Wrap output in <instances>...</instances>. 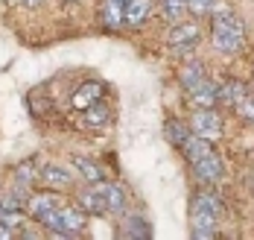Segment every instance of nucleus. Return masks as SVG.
Wrapping results in <instances>:
<instances>
[{"instance_id":"2","label":"nucleus","mask_w":254,"mask_h":240,"mask_svg":"<svg viewBox=\"0 0 254 240\" xmlns=\"http://www.w3.org/2000/svg\"><path fill=\"white\" fill-rule=\"evenodd\" d=\"M216 214H219V199L213 193H199L193 199L190 211V235L193 238H213L216 235Z\"/></svg>"},{"instance_id":"24","label":"nucleus","mask_w":254,"mask_h":240,"mask_svg":"<svg viewBox=\"0 0 254 240\" xmlns=\"http://www.w3.org/2000/svg\"><path fill=\"white\" fill-rule=\"evenodd\" d=\"M0 238H12V232H9L6 226H0Z\"/></svg>"},{"instance_id":"8","label":"nucleus","mask_w":254,"mask_h":240,"mask_svg":"<svg viewBox=\"0 0 254 240\" xmlns=\"http://www.w3.org/2000/svg\"><path fill=\"white\" fill-rule=\"evenodd\" d=\"M64 202L62 199H56V196H50V193H41V196H32L29 199V214L38 220V223H44V217H50L56 208H62Z\"/></svg>"},{"instance_id":"17","label":"nucleus","mask_w":254,"mask_h":240,"mask_svg":"<svg viewBox=\"0 0 254 240\" xmlns=\"http://www.w3.org/2000/svg\"><path fill=\"white\" fill-rule=\"evenodd\" d=\"M73 164H76V170L85 176V179H88V182H97V185H100L102 179H105V176H102V170L91 159H82V156H76V159H73Z\"/></svg>"},{"instance_id":"18","label":"nucleus","mask_w":254,"mask_h":240,"mask_svg":"<svg viewBox=\"0 0 254 240\" xmlns=\"http://www.w3.org/2000/svg\"><path fill=\"white\" fill-rule=\"evenodd\" d=\"M123 232H126V238H152L149 223H143L140 217H128L123 223Z\"/></svg>"},{"instance_id":"7","label":"nucleus","mask_w":254,"mask_h":240,"mask_svg":"<svg viewBox=\"0 0 254 240\" xmlns=\"http://www.w3.org/2000/svg\"><path fill=\"white\" fill-rule=\"evenodd\" d=\"M199 35H202L199 24H181L178 21L176 27H173V32H170V44L173 47H190V44L199 41Z\"/></svg>"},{"instance_id":"1","label":"nucleus","mask_w":254,"mask_h":240,"mask_svg":"<svg viewBox=\"0 0 254 240\" xmlns=\"http://www.w3.org/2000/svg\"><path fill=\"white\" fill-rule=\"evenodd\" d=\"M210 18H213V24H210V44H213V50L222 53V56L237 53V50L243 47V38H246L240 18L231 12L222 0H216Z\"/></svg>"},{"instance_id":"9","label":"nucleus","mask_w":254,"mask_h":240,"mask_svg":"<svg viewBox=\"0 0 254 240\" xmlns=\"http://www.w3.org/2000/svg\"><path fill=\"white\" fill-rule=\"evenodd\" d=\"M152 12V0H128L126 3V24L137 27L140 21H146Z\"/></svg>"},{"instance_id":"12","label":"nucleus","mask_w":254,"mask_h":240,"mask_svg":"<svg viewBox=\"0 0 254 240\" xmlns=\"http://www.w3.org/2000/svg\"><path fill=\"white\" fill-rule=\"evenodd\" d=\"M102 97V85L100 82H88V85H82L76 94H73V106L76 108H88L91 103H97Z\"/></svg>"},{"instance_id":"5","label":"nucleus","mask_w":254,"mask_h":240,"mask_svg":"<svg viewBox=\"0 0 254 240\" xmlns=\"http://www.w3.org/2000/svg\"><path fill=\"white\" fill-rule=\"evenodd\" d=\"M190 100H193V106L196 108H213L216 106V100H219V85L202 80L193 91H190Z\"/></svg>"},{"instance_id":"3","label":"nucleus","mask_w":254,"mask_h":240,"mask_svg":"<svg viewBox=\"0 0 254 240\" xmlns=\"http://www.w3.org/2000/svg\"><path fill=\"white\" fill-rule=\"evenodd\" d=\"M190 129H193V135H199V138L216 141V138L222 135V123H219V114H216L213 108H199V111L193 114V120H190Z\"/></svg>"},{"instance_id":"15","label":"nucleus","mask_w":254,"mask_h":240,"mask_svg":"<svg viewBox=\"0 0 254 240\" xmlns=\"http://www.w3.org/2000/svg\"><path fill=\"white\" fill-rule=\"evenodd\" d=\"M62 223H64V229L73 235V232H82L85 229V214L79 211V208H70V205H62Z\"/></svg>"},{"instance_id":"23","label":"nucleus","mask_w":254,"mask_h":240,"mask_svg":"<svg viewBox=\"0 0 254 240\" xmlns=\"http://www.w3.org/2000/svg\"><path fill=\"white\" fill-rule=\"evenodd\" d=\"M237 111L249 120V123H254V91H246V97L240 100V106H237Z\"/></svg>"},{"instance_id":"19","label":"nucleus","mask_w":254,"mask_h":240,"mask_svg":"<svg viewBox=\"0 0 254 240\" xmlns=\"http://www.w3.org/2000/svg\"><path fill=\"white\" fill-rule=\"evenodd\" d=\"M164 132H167V138H170L173 144H178V147H184V144H187V138H190V129H187L181 120H167Z\"/></svg>"},{"instance_id":"25","label":"nucleus","mask_w":254,"mask_h":240,"mask_svg":"<svg viewBox=\"0 0 254 240\" xmlns=\"http://www.w3.org/2000/svg\"><path fill=\"white\" fill-rule=\"evenodd\" d=\"M26 6H38V3H44V0H24Z\"/></svg>"},{"instance_id":"10","label":"nucleus","mask_w":254,"mask_h":240,"mask_svg":"<svg viewBox=\"0 0 254 240\" xmlns=\"http://www.w3.org/2000/svg\"><path fill=\"white\" fill-rule=\"evenodd\" d=\"M100 190L105 193L108 211H114V214H123V211H126V193L120 190V185H105V182H100Z\"/></svg>"},{"instance_id":"6","label":"nucleus","mask_w":254,"mask_h":240,"mask_svg":"<svg viewBox=\"0 0 254 240\" xmlns=\"http://www.w3.org/2000/svg\"><path fill=\"white\" fill-rule=\"evenodd\" d=\"M38 176H41L44 185H50V187H67L73 182V173L67 167H59V164H44L38 170Z\"/></svg>"},{"instance_id":"16","label":"nucleus","mask_w":254,"mask_h":240,"mask_svg":"<svg viewBox=\"0 0 254 240\" xmlns=\"http://www.w3.org/2000/svg\"><path fill=\"white\" fill-rule=\"evenodd\" d=\"M202 80H204V71H202V65H199V62H187V65L181 68V82H184V88H187V91H193Z\"/></svg>"},{"instance_id":"14","label":"nucleus","mask_w":254,"mask_h":240,"mask_svg":"<svg viewBox=\"0 0 254 240\" xmlns=\"http://www.w3.org/2000/svg\"><path fill=\"white\" fill-rule=\"evenodd\" d=\"M243 97H246V85H243V82L228 80V82H222V85H219V100L231 103L234 108L240 106V100H243Z\"/></svg>"},{"instance_id":"11","label":"nucleus","mask_w":254,"mask_h":240,"mask_svg":"<svg viewBox=\"0 0 254 240\" xmlns=\"http://www.w3.org/2000/svg\"><path fill=\"white\" fill-rule=\"evenodd\" d=\"M79 205H82L85 211H91V214H105L108 211V202H105V193H102V190H82Z\"/></svg>"},{"instance_id":"4","label":"nucleus","mask_w":254,"mask_h":240,"mask_svg":"<svg viewBox=\"0 0 254 240\" xmlns=\"http://www.w3.org/2000/svg\"><path fill=\"white\" fill-rule=\"evenodd\" d=\"M190 164H193V170H196V176H199L202 182H216V179L222 176V161H219V156H216L213 150H204L199 156H193Z\"/></svg>"},{"instance_id":"26","label":"nucleus","mask_w":254,"mask_h":240,"mask_svg":"<svg viewBox=\"0 0 254 240\" xmlns=\"http://www.w3.org/2000/svg\"><path fill=\"white\" fill-rule=\"evenodd\" d=\"M123 3H128V0H123Z\"/></svg>"},{"instance_id":"22","label":"nucleus","mask_w":254,"mask_h":240,"mask_svg":"<svg viewBox=\"0 0 254 240\" xmlns=\"http://www.w3.org/2000/svg\"><path fill=\"white\" fill-rule=\"evenodd\" d=\"M213 6H216V0H187V9H190L193 15H199V18L210 15V12H213Z\"/></svg>"},{"instance_id":"21","label":"nucleus","mask_w":254,"mask_h":240,"mask_svg":"<svg viewBox=\"0 0 254 240\" xmlns=\"http://www.w3.org/2000/svg\"><path fill=\"white\" fill-rule=\"evenodd\" d=\"M184 6H187V0H164V12H167V18H170L173 24H178V21H181Z\"/></svg>"},{"instance_id":"20","label":"nucleus","mask_w":254,"mask_h":240,"mask_svg":"<svg viewBox=\"0 0 254 240\" xmlns=\"http://www.w3.org/2000/svg\"><path fill=\"white\" fill-rule=\"evenodd\" d=\"M85 123H88V126H105V123H108V108L91 103V106L85 108Z\"/></svg>"},{"instance_id":"13","label":"nucleus","mask_w":254,"mask_h":240,"mask_svg":"<svg viewBox=\"0 0 254 240\" xmlns=\"http://www.w3.org/2000/svg\"><path fill=\"white\" fill-rule=\"evenodd\" d=\"M102 21H105L108 27H120V24L126 21V3H123V0H105Z\"/></svg>"}]
</instances>
